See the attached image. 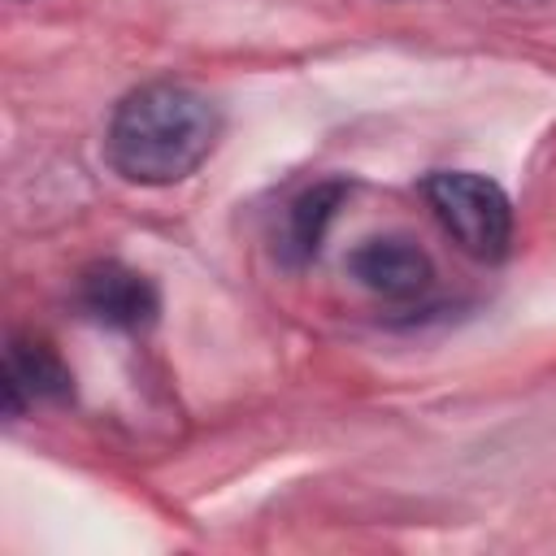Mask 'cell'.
<instances>
[{
  "instance_id": "cell-4",
  "label": "cell",
  "mask_w": 556,
  "mask_h": 556,
  "mask_svg": "<svg viewBox=\"0 0 556 556\" xmlns=\"http://www.w3.org/2000/svg\"><path fill=\"white\" fill-rule=\"evenodd\" d=\"M78 304L96 321L117 326V330H139L161 308L156 287L139 269H126L117 261H100V265L83 269V278H78Z\"/></svg>"
},
{
  "instance_id": "cell-5",
  "label": "cell",
  "mask_w": 556,
  "mask_h": 556,
  "mask_svg": "<svg viewBox=\"0 0 556 556\" xmlns=\"http://www.w3.org/2000/svg\"><path fill=\"white\" fill-rule=\"evenodd\" d=\"M74 391L70 369L48 343H9L4 356V413L17 417L35 400H65Z\"/></svg>"
},
{
  "instance_id": "cell-1",
  "label": "cell",
  "mask_w": 556,
  "mask_h": 556,
  "mask_svg": "<svg viewBox=\"0 0 556 556\" xmlns=\"http://www.w3.org/2000/svg\"><path fill=\"white\" fill-rule=\"evenodd\" d=\"M222 113L187 83L135 87L109 122V165L135 187H169L191 178L217 148Z\"/></svg>"
},
{
  "instance_id": "cell-3",
  "label": "cell",
  "mask_w": 556,
  "mask_h": 556,
  "mask_svg": "<svg viewBox=\"0 0 556 556\" xmlns=\"http://www.w3.org/2000/svg\"><path fill=\"white\" fill-rule=\"evenodd\" d=\"M348 269L352 278L382 295V300H417L430 291L434 282V265L430 256L413 243V239H400V235H378V239H365L352 256H348Z\"/></svg>"
},
{
  "instance_id": "cell-2",
  "label": "cell",
  "mask_w": 556,
  "mask_h": 556,
  "mask_svg": "<svg viewBox=\"0 0 556 556\" xmlns=\"http://www.w3.org/2000/svg\"><path fill=\"white\" fill-rule=\"evenodd\" d=\"M426 204L434 208L439 226L456 239L460 252L473 261H500L513 243V204L500 182L473 169H434L426 182Z\"/></svg>"
},
{
  "instance_id": "cell-6",
  "label": "cell",
  "mask_w": 556,
  "mask_h": 556,
  "mask_svg": "<svg viewBox=\"0 0 556 556\" xmlns=\"http://www.w3.org/2000/svg\"><path fill=\"white\" fill-rule=\"evenodd\" d=\"M348 187L343 182H313L308 191H300L287 208V226H282V256L291 265L300 261H313L321 239H326V226L334 222L339 204H343Z\"/></svg>"
}]
</instances>
